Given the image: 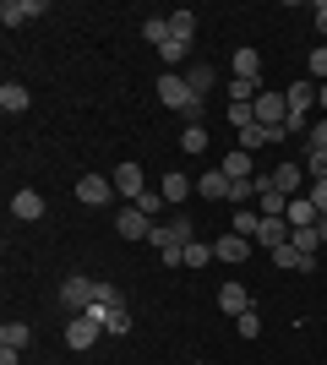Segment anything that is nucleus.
<instances>
[{"mask_svg":"<svg viewBox=\"0 0 327 365\" xmlns=\"http://www.w3.org/2000/svg\"><path fill=\"white\" fill-rule=\"evenodd\" d=\"M256 229H262V213H251V207H240V213L229 218V235H246L251 245H256Z\"/></svg>","mask_w":327,"mask_h":365,"instance_id":"nucleus-21","label":"nucleus"},{"mask_svg":"<svg viewBox=\"0 0 327 365\" xmlns=\"http://www.w3.org/2000/svg\"><path fill=\"white\" fill-rule=\"evenodd\" d=\"M11 218L16 224H38L44 218V197L38 191H11Z\"/></svg>","mask_w":327,"mask_h":365,"instance_id":"nucleus-9","label":"nucleus"},{"mask_svg":"<svg viewBox=\"0 0 327 365\" xmlns=\"http://www.w3.org/2000/svg\"><path fill=\"white\" fill-rule=\"evenodd\" d=\"M273 267H284V273H311L316 257H306V251H295V245H279V251H273Z\"/></svg>","mask_w":327,"mask_h":365,"instance_id":"nucleus-16","label":"nucleus"},{"mask_svg":"<svg viewBox=\"0 0 327 365\" xmlns=\"http://www.w3.org/2000/svg\"><path fill=\"white\" fill-rule=\"evenodd\" d=\"M93 294H98V278H82V273H71V278L61 284V311L82 317V311L93 305Z\"/></svg>","mask_w":327,"mask_h":365,"instance_id":"nucleus-4","label":"nucleus"},{"mask_svg":"<svg viewBox=\"0 0 327 365\" xmlns=\"http://www.w3.org/2000/svg\"><path fill=\"white\" fill-rule=\"evenodd\" d=\"M256 197V180H229V207H246Z\"/></svg>","mask_w":327,"mask_h":365,"instance_id":"nucleus-31","label":"nucleus"},{"mask_svg":"<svg viewBox=\"0 0 327 365\" xmlns=\"http://www.w3.org/2000/svg\"><path fill=\"white\" fill-rule=\"evenodd\" d=\"M0 344H6V349H28L33 327H28V322H6V327H0Z\"/></svg>","mask_w":327,"mask_h":365,"instance_id":"nucleus-22","label":"nucleus"},{"mask_svg":"<svg viewBox=\"0 0 327 365\" xmlns=\"http://www.w3.org/2000/svg\"><path fill=\"white\" fill-rule=\"evenodd\" d=\"M109 180H115V191H120V197H131V202H142V191H147V185H142V164H120Z\"/></svg>","mask_w":327,"mask_h":365,"instance_id":"nucleus-14","label":"nucleus"},{"mask_svg":"<svg viewBox=\"0 0 327 365\" xmlns=\"http://www.w3.org/2000/svg\"><path fill=\"white\" fill-rule=\"evenodd\" d=\"M306 153H327V115H316V125L306 131Z\"/></svg>","mask_w":327,"mask_h":365,"instance_id":"nucleus-30","label":"nucleus"},{"mask_svg":"<svg viewBox=\"0 0 327 365\" xmlns=\"http://www.w3.org/2000/svg\"><path fill=\"white\" fill-rule=\"evenodd\" d=\"M197 197H207V202H229V175H224V169H207L202 180H197Z\"/></svg>","mask_w":327,"mask_h":365,"instance_id":"nucleus-17","label":"nucleus"},{"mask_svg":"<svg viewBox=\"0 0 327 365\" xmlns=\"http://www.w3.org/2000/svg\"><path fill=\"white\" fill-rule=\"evenodd\" d=\"M229 66H234V76H262V55H256L251 44H246V49H234V61H229Z\"/></svg>","mask_w":327,"mask_h":365,"instance_id":"nucleus-23","label":"nucleus"},{"mask_svg":"<svg viewBox=\"0 0 327 365\" xmlns=\"http://www.w3.org/2000/svg\"><path fill=\"white\" fill-rule=\"evenodd\" d=\"M207 262H218L213 245H207V240H191V245H186V267H207Z\"/></svg>","mask_w":327,"mask_h":365,"instance_id":"nucleus-29","label":"nucleus"},{"mask_svg":"<svg viewBox=\"0 0 327 365\" xmlns=\"http://www.w3.org/2000/svg\"><path fill=\"white\" fill-rule=\"evenodd\" d=\"M158 55H164V61H170V66H175V61H186V44H180V38H170V44L158 49Z\"/></svg>","mask_w":327,"mask_h":365,"instance_id":"nucleus-40","label":"nucleus"},{"mask_svg":"<svg viewBox=\"0 0 327 365\" xmlns=\"http://www.w3.org/2000/svg\"><path fill=\"white\" fill-rule=\"evenodd\" d=\"M153 93H158V104H170V109H180L186 115V125H202V98L186 88V76L180 71H158V82H153Z\"/></svg>","mask_w":327,"mask_h":365,"instance_id":"nucleus-1","label":"nucleus"},{"mask_svg":"<svg viewBox=\"0 0 327 365\" xmlns=\"http://www.w3.org/2000/svg\"><path fill=\"white\" fill-rule=\"evenodd\" d=\"M300 185H306V164H279V169H273V191L300 197Z\"/></svg>","mask_w":327,"mask_h":365,"instance_id":"nucleus-15","label":"nucleus"},{"mask_svg":"<svg viewBox=\"0 0 327 365\" xmlns=\"http://www.w3.org/2000/svg\"><path fill=\"white\" fill-rule=\"evenodd\" d=\"M16 354L22 349H6V344H0V365H16Z\"/></svg>","mask_w":327,"mask_h":365,"instance_id":"nucleus-42","label":"nucleus"},{"mask_svg":"<svg viewBox=\"0 0 327 365\" xmlns=\"http://www.w3.org/2000/svg\"><path fill=\"white\" fill-rule=\"evenodd\" d=\"M191 191H197V185H191L186 175H164V202H175V207H180V202H186Z\"/></svg>","mask_w":327,"mask_h":365,"instance_id":"nucleus-26","label":"nucleus"},{"mask_svg":"<svg viewBox=\"0 0 327 365\" xmlns=\"http://www.w3.org/2000/svg\"><path fill=\"white\" fill-rule=\"evenodd\" d=\"M306 197L316 202V213H327V180H311V191H306Z\"/></svg>","mask_w":327,"mask_h":365,"instance_id":"nucleus-39","label":"nucleus"},{"mask_svg":"<svg viewBox=\"0 0 327 365\" xmlns=\"http://www.w3.org/2000/svg\"><path fill=\"white\" fill-rule=\"evenodd\" d=\"M153 224L158 218H147L142 207H120V213H115V235H120V240H147Z\"/></svg>","mask_w":327,"mask_h":365,"instance_id":"nucleus-7","label":"nucleus"},{"mask_svg":"<svg viewBox=\"0 0 327 365\" xmlns=\"http://www.w3.org/2000/svg\"><path fill=\"white\" fill-rule=\"evenodd\" d=\"M284 98H289V115H311V109H316V82H311V76H300V82L284 88Z\"/></svg>","mask_w":327,"mask_h":365,"instance_id":"nucleus-8","label":"nucleus"},{"mask_svg":"<svg viewBox=\"0 0 327 365\" xmlns=\"http://www.w3.org/2000/svg\"><path fill=\"white\" fill-rule=\"evenodd\" d=\"M33 16H44V0H6V6H0V22H6V28H22Z\"/></svg>","mask_w":327,"mask_h":365,"instance_id":"nucleus-12","label":"nucleus"},{"mask_svg":"<svg viewBox=\"0 0 327 365\" xmlns=\"http://www.w3.org/2000/svg\"><path fill=\"white\" fill-rule=\"evenodd\" d=\"M77 202L82 207H109V202H115V180H109V175H82L77 180Z\"/></svg>","mask_w":327,"mask_h":365,"instance_id":"nucleus-6","label":"nucleus"},{"mask_svg":"<svg viewBox=\"0 0 327 365\" xmlns=\"http://www.w3.org/2000/svg\"><path fill=\"white\" fill-rule=\"evenodd\" d=\"M93 305H104V311H109V305H125V300H120V289H115V284H104V278H98V294H93Z\"/></svg>","mask_w":327,"mask_h":365,"instance_id":"nucleus-37","label":"nucleus"},{"mask_svg":"<svg viewBox=\"0 0 327 365\" xmlns=\"http://www.w3.org/2000/svg\"><path fill=\"white\" fill-rule=\"evenodd\" d=\"M306 175H311V180H327V153H306Z\"/></svg>","mask_w":327,"mask_h":365,"instance_id":"nucleus-38","label":"nucleus"},{"mask_svg":"<svg viewBox=\"0 0 327 365\" xmlns=\"http://www.w3.org/2000/svg\"><path fill=\"white\" fill-rule=\"evenodd\" d=\"M234 333H240V338H256V333H262V317H256V305H251L246 317H234Z\"/></svg>","mask_w":327,"mask_h":365,"instance_id":"nucleus-32","label":"nucleus"},{"mask_svg":"<svg viewBox=\"0 0 327 365\" xmlns=\"http://www.w3.org/2000/svg\"><path fill=\"white\" fill-rule=\"evenodd\" d=\"M229 125H234V131L256 125V109H251V104H229Z\"/></svg>","mask_w":327,"mask_h":365,"instance_id":"nucleus-33","label":"nucleus"},{"mask_svg":"<svg viewBox=\"0 0 327 365\" xmlns=\"http://www.w3.org/2000/svg\"><path fill=\"white\" fill-rule=\"evenodd\" d=\"M251 109H256V125H267V131H284V120H289V98H284V93H273V88H267Z\"/></svg>","mask_w":327,"mask_h":365,"instance_id":"nucleus-5","label":"nucleus"},{"mask_svg":"<svg viewBox=\"0 0 327 365\" xmlns=\"http://www.w3.org/2000/svg\"><path fill=\"white\" fill-rule=\"evenodd\" d=\"M213 257L229 262V267H240V262L251 257V240H246V235H218V240H213Z\"/></svg>","mask_w":327,"mask_h":365,"instance_id":"nucleus-11","label":"nucleus"},{"mask_svg":"<svg viewBox=\"0 0 327 365\" xmlns=\"http://www.w3.org/2000/svg\"><path fill=\"white\" fill-rule=\"evenodd\" d=\"M284 218H289V229H311L316 224V202L300 191V197H289V213H284Z\"/></svg>","mask_w":327,"mask_h":365,"instance_id":"nucleus-19","label":"nucleus"},{"mask_svg":"<svg viewBox=\"0 0 327 365\" xmlns=\"http://www.w3.org/2000/svg\"><path fill=\"white\" fill-rule=\"evenodd\" d=\"M218 311H224V317H246V311H251V294H246V284H234V278H229V284H224V289H218Z\"/></svg>","mask_w":327,"mask_h":365,"instance_id":"nucleus-10","label":"nucleus"},{"mask_svg":"<svg viewBox=\"0 0 327 365\" xmlns=\"http://www.w3.org/2000/svg\"><path fill=\"white\" fill-rule=\"evenodd\" d=\"M316 115H327V82L316 88Z\"/></svg>","mask_w":327,"mask_h":365,"instance_id":"nucleus-43","label":"nucleus"},{"mask_svg":"<svg viewBox=\"0 0 327 365\" xmlns=\"http://www.w3.org/2000/svg\"><path fill=\"white\" fill-rule=\"evenodd\" d=\"M311 16H316V33L327 38V0H316V6H311Z\"/></svg>","mask_w":327,"mask_h":365,"instance_id":"nucleus-41","label":"nucleus"},{"mask_svg":"<svg viewBox=\"0 0 327 365\" xmlns=\"http://www.w3.org/2000/svg\"><path fill=\"white\" fill-rule=\"evenodd\" d=\"M131 207H142L147 218H158L164 213V191H142V202H131Z\"/></svg>","mask_w":327,"mask_h":365,"instance_id":"nucleus-35","label":"nucleus"},{"mask_svg":"<svg viewBox=\"0 0 327 365\" xmlns=\"http://www.w3.org/2000/svg\"><path fill=\"white\" fill-rule=\"evenodd\" d=\"M104 317H109V311H104V305H88V311H82V317H71V322H66V349H93V344H98V327H104Z\"/></svg>","mask_w":327,"mask_h":365,"instance_id":"nucleus-2","label":"nucleus"},{"mask_svg":"<svg viewBox=\"0 0 327 365\" xmlns=\"http://www.w3.org/2000/svg\"><path fill=\"white\" fill-rule=\"evenodd\" d=\"M104 333H115V338H125V333H131V311H125V305H109Z\"/></svg>","mask_w":327,"mask_h":365,"instance_id":"nucleus-28","label":"nucleus"},{"mask_svg":"<svg viewBox=\"0 0 327 365\" xmlns=\"http://www.w3.org/2000/svg\"><path fill=\"white\" fill-rule=\"evenodd\" d=\"M170 38L191 44V38H197V16H191V11H170Z\"/></svg>","mask_w":327,"mask_h":365,"instance_id":"nucleus-24","label":"nucleus"},{"mask_svg":"<svg viewBox=\"0 0 327 365\" xmlns=\"http://www.w3.org/2000/svg\"><path fill=\"white\" fill-rule=\"evenodd\" d=\"M197 240V229H191L186 213H175L164 218V224H153V235H147V245H158V251H170V245H191Z\"/></svg>","mask_w":327,"mask_h":365,"instance_id":"nucleus-3","label":"nucleus"},{"mask_svg":"<svg viewBox=\"0 0 327 365\" xmlns=\"http://www.w3.org/2000/svg\"><path fill=\"white\" fill-rule=\"evenodd\" d=\"M311 82H316V88L327 82V44H316V49H311Z\"/></svg>","mask_w":327,"mask_h":365,"instance_id":"nucleus-36","label":"nucleus"},{"mask_svg":"<svg viewBox=\"0 0 327 365\" xmlns=\"http://www.w3.org/2000/svg\"><path fill=\"white\" fill-rule=\"evenodd\" d=\"M289 235H295V229H289V218H262L256 245H262V251H279V245H289Z\"/></svg>","mask_w":327,"mask_h":365,"instance_id":"nucleus-13","label":"nucleus"},{"mask_svg":"<svg viewBox=\"0 0 327 365\" xmlns=\"http://www.w3.org/2000/svg\"><path fill=\"white\" fill-rule=\"evenodd\" d=\"M28 104H33V98H28L22 82H0V109H6V115H22Z\"/></svg>","mask_w":327,"mask_h":365,"instance_id":"nucleus-20","label":"nucleus"},{"mask_svg":"<svg viewBox=\"0 0 327 365\" xmlns=\"http://www.w3.org/2000/svg\"><path fill=\"white\" fill-rule=\"evenodd\" d=\"M316 235H322V245H327V213H316Z\"/></svg>","mask_w":327,"mask_h":365,"instance_id":"nucleus-44","label":"nucleus"},{"mask_svg":"<svg viewBox=\"0 0 327 365\" xmlns=\"http://www.w3.org/2000/svg\"><path fill=\"white\" fill-rule=\"evenodd\" d=\"M180 148H186V153H202V148H207V125H186Z\"/></svg>","mask_w":327,"mask_h":365,"instance_id":"nucleus-34","label":"nucleus"},{"mask_svg":"<svg viewBox=\"0 0 327 365\" xmlns=\"http://www.w3.org/2000/svg\"><path fill=\"white\" fill-rule=\"evenodd\" d=\"M213 82H218L213 66H191V71H186V88L197 93V98H207V88H213Z\"/></svg>","mask_w":327,"mask_h":365,"instance_id":"nucleus-25","label":"nucleus"},{"mask_svg":"<svg viewBox=\"0 0 327 365\" xmlns=\"http://www.w3.org/2000/svg\"><path fill=\"white\" fill-rule=\"evenodd\" d=\"M224 175H229V180H256V164H251V153L246 148H229V158H224Z\"/></svg>","mask_w":327,"mask_h":365,"instance_id":"nucleus-18","label":"nucleus"},{"mask_svg":"<svg viewBox=\"0 0 327 365\" xmlns=\"http://www.w3.org/2000/svg\"><path fill=\"white\" fill-rule=\"evenodd\" d=\"M142 38H147V44H170V16H147V22H142Z\"/></svg>","mask_w":327,"mask_h":365,"instance_id":"nucleus-27","label":"nucleus"}]
</instances>
